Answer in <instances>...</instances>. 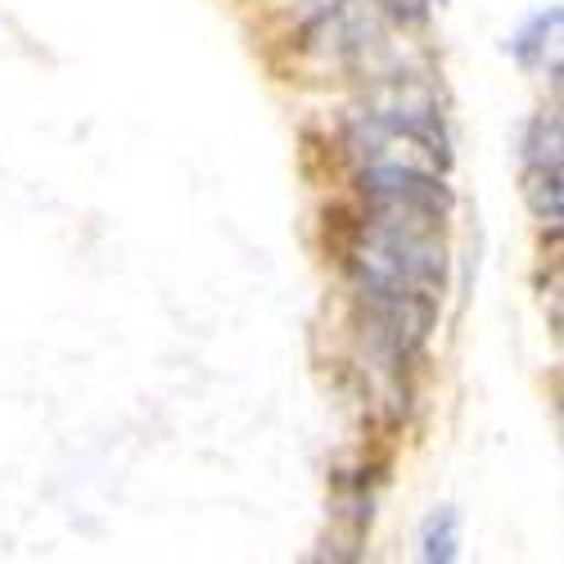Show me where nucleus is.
I'll use <instances>...</instances> for the list:
<instances>
[{
	"label": "nucleus",
	"instance_id": "nucleus-1",
	"mask_svg": "<svg viewBox=\"0 0 564 564\" xmlns=\"http://www.w3.org/2000/svg\"><path fill=\"white\" fill-rule=\"evenodd\" d=\"M366 208L370 213L352 249V285L438 299L447 285V240H443L447 217L402 204H366Z\"/></svg>",
	"mask_w": 564,
	"mask_h": 564
},
{
	"label": "nucleus",
	"instance_id": "nucleus-2",
	"mask_svg": "<svg viewBox=\"0 0 564 564\" xmlns=\"http://www.w3.org/2000/svg\"><path fill=\"white\" fill-rule=\"evenodd\" d=\"M560 23H564V14H560V6H551V10H538L520 32H514V41H510V55L520 59L524 68H538V64H546V51L551 55H560Z\"/></svg>",
	"mask_w": 564,
	"mask_h": 564
},
{
	"label": "nucleus",
	"instance_id": "nucleus-3",
	"mask_svg": "<svg viewBox=\"0 0 564 564\" xmlns=\"http://www.w3.org/2000/svg\"><path fill=\"white\" fill-rule=\"evenodd\" d=\"M460 555V514L452 506H438L420 524V560L425 564H452Z\"/></svg>",
	"mask_w": 564,
	"mask_h": 564
},
{
	"label": "nucleus",
	"instance_id": "nucleus-4",
	"mask_svg": "<svg viewBox=\"0 0 564 564\" xmlns=\"http://www.w3.org/2000/svg\"><path fill=\"white\" fill-rule=\"evenodd\" d=\"M524 204L538 221L560 226L564 217V191H560V167L546 163H524Z\"/></svg>",
	"mask_w": 564,
	"mask_h": 564
},
{
	"label": "nucleus",
	"instance_id": "nucleus-5",
	"mask_svg": "<svg viewBox=\"0 0 564 564\" xmlns=\"http://www.w3.org/2000/svg\"><path fill=\"white\" fill-rule=\"evenodd\" d=\"M560 150H564V127H560V113L546 109L529 122L524 131V163H546V167H560Z\"/></svg>",
	"mask_w": 564,
	"mask_h": 564
},
{
	"label": "nucleus",
	"instance_id": "nucleus-6",
	"mask_svg": "<svg viewBox=\"0 0 564 564\" xmlns=\"http://www.w3.org/2000/svg\"><path fill=\"white\" fill-rule=\"evenodd\" d=\"M384 19H398V23H425L434 0H380Z\"/></svg>",
	"mask_w": 564,
	"mask_h": 564
},
{
	"label": "nucleus",
	"instance_id": "nucleus-7",
	"mask_svg": "<svg viewBox=\"0 0 564 564\" xmlns=\"http://www.w3.org/2000/svg\"><path fill=\"white\" fill-rule=\"evenodd\" d=\"M434 6H438V10H443V6H447V0H434Z\"/></svg>",
	"mask_w": 564,
	"mask_h": 564
}]
</instances>
